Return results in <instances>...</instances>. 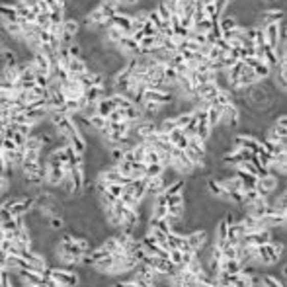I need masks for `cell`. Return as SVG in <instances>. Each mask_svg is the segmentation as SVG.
Wrapping results in <instances>:
<instances>
[{
    "mask_svg": "<svg viewBox=\"0 0 287 287\" xmlns=\"http://www.w3.org/2000/svg\"><path fill=\"white\" fill-rule=\"evenodd\" d=\"M211 26H213V20H201V22H196L194 23V32L196 33H203V35H207L211 30Z\"/></svg>",
    "mask_w": 287,
    "mask_h": 287,
    "instance_id": "cell-25",
    "label": "cell"
},
{
    "mask_svg": "<svg viewBox=\"0 0 287 287\" xmlns=\"http://www.w3.org/2000/svg\"><path fill=\"white\" fill-rule=\"evenodd\" d=\"M241 268H243V266L238 264V260H225V258H223L221 262H219V272H225V274H229V276L238 274Z\"/></svg>",
    "mask_w": 287,
    "mask_h": 287,
    "instance_id": "cell-17",
    "label": "cell"
},
{
    "mask_svg": "<svg viewBox=\"0 0 287 287\" xmlns=\"http://www.w3.org/2000/svg\"><path fill=\"white\" fill-rule=\"evenodd\" d=\"M45 276L63 287H80L78 270H68V268H63V266H49Z\"/></svg>",
    "mask_w": 287,
    "mask_h": 287,
    "instance_id": "cell-1",
    "label": "cell"
},
{
    "mask_svg": "<svg viewBox=\"0 0 287 287\" xmlns=\"http://www.w3.org/2000/svg\"><path fill=\"white\" fill-rule=\"evenodd\" d=\"M104 189L115 199H122L123 196V186H119V184H104Z\"/></svg>",
    "mask_w": 287,
    "mask_h": 287,
    "instance_id": "cell-26",
    "label": "cell"
},
{
    "mask_svg": "<svg viewBox=\"0 0 287 287\" xmlns=\"http://www.w3.org/2000/svg\"><path fill=\"white\" fill-rule=\"evenodd\" d=\"M285 178L281 176H276V174H268V176H262L256 180V192H258V196L260 198H270L272 194H276L277 188H279V184L283 182Z\"/></svg>",
    "mask_w": 287,
    "mask_h": 287,
    "instance_id": "cell-2",
    "label": "cell"
},
{
    "mask_svg": "<svg viewBox=\"0 0 287 287\" xmlns=\"http://www.w3.org/2000/svg\"><path fill=\"white\" fill-rule=\"evenodd\" d=\"M66 70H68V77L77 78V77H80L82 73H86V70H88V63H86V59H84V57H80V59H68V63H66Z\"/></svg>",
    "mask_w": 287,
    "mask_h": 287,
    "instance_id": "cell-7",
    "label": "cell"
},
{
    "mask_svg": "<svg viewBox=\"0 0 287 287\" xmlns=\"http://www.w3.org/2000/svg\"><path fill=\"white\" fill-rule=\"evenodd\" d=\"M205 59H207V61H219V59H221V51H219L217 47H213V45H211L209 51L205 53Z\"/></svg>",
    "mask_w": 287,
    "mask_h": 287,
    "instance_id": "cell-30",
    "label": "cell"
},
{
    "mask_svg": "<svg viewBox=\"0 0 287 287\" xmlns=\"http://www.w3.org/2000/svg\"><path fill=\"white\" fill-rule=\"evenodd\" d=\"M66 176V170L61 166V168H57V166H45V188L49 189H59L61 186V182L65 180Z\"/></svg>",
    "mask_w": 287,
    "mask_h": 287,
    "instance_id": "cell-4",
    "label": "cell"
},
{
    "mask_svg": "<svg viewBox=\"0 0 287 287\" xmlns=\"http://www.w3.org/2000/svg\"><path fill=\"white\" fill-rule=\"evenodd\" d=\"M219 184H221L227 192H243V182H241V178H236L234 174L219 178Z\"/></svg>",
    "mask_w": 287,
    "mask_h": 287,
    "instance_id": "cell-12",
    "label": "cell"
},
{
    "mask_svg": "<svg viewBox=\"0 0 287 287\" xmlns=\"http://www.w3.org/2000/svg\"><path fill=\"white\" fill-rule=\"evenodd\" d=\"M219 86L215 84V82H205V84H199L198 90H196V94H198L201 100H207V102H213L215 96L219 94Z\"/></svg>",
    "mask_w": 287,
    "mask_h": 287,
    "instance_id": "cell-8",
    "label": "cell"
},
{
    "mask_svg": "<svg viewBox=\"0 0 287 287\" xmlns=\"http://www.w3.org/2000/svg\"><path fill=\"white\" fill-rule=\"evenodd\" d=\"M111 26L117 28L123 35H131V16L129 14H123L117 10V14L111 18Z\"/></svg>",
    "mask_w": 287,
    "mask_h": 287,
    "instance_id": "cell-6",
    "label": "cell"
},
{
    "mask_svg": "<svg viewBox=\"0 0 287 287\" xmlns=\"http://www.w3.org/2000/svg\"><path fill=\"white\" fill-rule=\"evenodd\" d=\"M122 122H127L125 119V110H113L108 115V123H122Z\"/></svg>",
    "mask_w": 287,
    "mask_h": 287,
    "instance_id": "cell-28",
    "label": "cell"
},
{
    "mask_svg": "<svg viewBox=\"0 0 287 287\" xmlns=\"http://www.w3.org/2000/svg\"><path fill=\"white\" fill-rule=\"evenodd\" d=\"M246 234V231H244V227L241 225V223H232V225H229V231H227V241L231 244H238L241 241H243V236Z\"/></svg>",
    "mask_w": 287,
    "mask_h": 287,
    "instance_id": "cell-11",
    "label": "cell"
},
{
    "mask_svg": "<svg viewBox=\"0 0 287 287\" xmlns=\"http://www.w3.org/2000/svg\"><path fill=\"white\" fill-rule=\"evenodd\" d=\"M113 110H117V108L113 106V102H111L110 96L102 98L98 104H96V113H98V115H102V117H106V119H108V115H110Z\"/></svg>",
    "mask_w": 287,
    "mask_h": 287,
    "instance_id": "cell-15",
    "label": "cell"
},
{
    "mask_svg": "<svg viewBox=\"0 0 287 287\" xmlns=\"http://www.w3.org/2000/svg\"><path fill=\"white\" fill-rule=\"evenodd\" d=\"M186 203V198H184V194H178V196H170V198H166V205L170 207V205H184Z\"/></svg>",
    "mask_w": 287,
    "mask_h": 287,
    "instance_id": "cell-29",
    "label": "cell"
},
{
    "mask_svg": "<svg viewBox=\"0 0 287 287\" xmlns=\"http://www.w3.org/2000/svg\"><path fill=\"white\" fill-rule=\"evenodd\" d=\"M213 104L219 106V108H225V106H229V104H234V92H231V90H219V94L215 96Z\"/></svg>",
    "mask_w": 287,
    "mask_h": 287,
    "instance_id": "cell-16",
    "label": "cell"
},
{
    "mask_svg": "<svg viewBox=\"0 0 287 287\" xmlns=\"http://www.w3.org/2000/svg\"><path fill=\"white\" fill-rule=\"evenodd\" d=\"M86 119H88V125L94 129V131H102L104 127H108V119L102 117V115H98V113L90 115V117H86Z\"/></svg>",
    "mask_w": 287,
    "mask_h": 287,
    "instance_id": "cell-20",
    "label": "cell"
},
{
    "mask_svg": "<svg viewBox=\"0 0 287 287\" xmlns=\"http://www.w3.org/2000/svg\"><path fill=\"white\" fill-rule=\"evenodd\" d=\"M262 283L264 287H285V281L274 274H262Z\"/></svg>",
    "mask_w": 287,
    "mask_h": 287,
    "instance_id": "cell-21",
    "label": "cell"
},
{
    "mask_svg": "<svg viewBox=\"0 0 287 287\" xmlns=\"http://www.w3.org/2000/svg\"><path fill=\"white\" fill-rule=\"evenodd\" d=\"M164 172L162 164H147L145 166V178H158Z\"/></svg>",
    "mask_w": 287,
    "mask_h": 287,
    "instance_id": "cell-24",
    "label": "cell"
},
{
    "mask_svg": "<svg viewBox=\"0 0 287 287\" xmlns=\"http://www.w3.org/2000/svg\"><path fill=\"white\" fill-rule=\"evenodd\" d=\"M174 122H176L178 129H186L189 123H192V117H194V111H180L176 115H172Z\"/></svg>",
    "mask_w": 287,
    "mask_h": 287,
    "instance_id": "cell-19",
    "label": "cell"
},
{
    "mask_svg": "<svg viewBox=\"0 0 287 287\" xmlns=\"http://www.w3.org/2000/svg\"><path fill=\"white\" fill-rule=\"evenodd\" d=\"M168 262L174 264L176 268H182L184 266V252L178 250V248H170L168 250Z\"/></svg>",
    "mask_w": 287,
    "mask_h": 287,
    "instance_id": "cell-23",
    "label": "cell"
},
{
    "mask_svg": "<svg viewBox=\"0 0 287 287\" xmlns=\"http://www.w3.org/2000/svg\"><path fill=\"white\" fill-rule=\"evenodd\" d=\"M186 184H188V182H186L184 178H176V180H174L172 184H168V186H166L162 194H164L166 198H170V196H178V194H184V189H186Z\"/></svg>",
    "mask_w": 287,
    "mask_h": 287,
    "instance_id": "cell-13",
    "label": "cell"
},
{
    "mask_svg": "<svg viewBox=\"0 0 287 287\" xmlns=\"http://www.w3.org/2000/svg\"><path fill=\"white\" fill-rule=\"evenodd\" d=\"M252 70H254L256 78H258V82H262V80H268L270 78V75H272V68L266 65V63H262V61H258L254 66H252Z\"/></svg>",
    "mask_w": 287,
    "mask_h": 287,
    "instance_id": "cell-18",
    "label": "cell"
},
{
    "mask_svg": "<svg viewBox=\"0 0 287 287\" xmlns=\"http://www.w3.org/2000/svg\"><path fill=\"white\" fill-rule=\"evenodd\" d=\"M262 63H266V65L270 66V68H276V65H277V55H276V51H274L272 47H268V45H266V47H264V55H262Z\"/></svg>",
    "mask_w": 287,
    "mask_h": 287,
    "instance_id": "cell-22",
    "label": "cell"
},
{
    "mask_svg": "<svg viewBox=\"0 0 287 287\" xmlns=\"http://www.w3.org/2000/svg\"><path fill=\"white\" fill-rule=\"evenodd\" d=\"M186 241H188L189 248H192L194 252H199V250L205 248L213 238H211V234L207 229L199 227V229H194V231H189L188 234H186Z\"/></svg>",
    "mask_w": 287,
    "mask_h": 287,
    "instance_id": "cell-3",
    "label": "cell"
},
{
    "mask_svg": "<svg viewBox=\"0 0 287 287\" xmlns=\"http://www.w3.org/2000/svg\"><path fill=\"white\" fill-rule=\"evenodd\" d=\"M205 113H207V123H209V127L211 129H217L219 123H221V108L215 106V104H211L209 108L205 110Z\"/></svg>",
    "mask_w": 287,
    "mask_h": 287,
    "instance_id": "cell-14",
    "label": "cell"
},
{
    "mask_svg": "<svg viewBox=\"0 0 287 287\" xmlns=\"http://www.w3.org/2000/svg\"><path fill=\"white\" fill-rule=\"evenodd\" d=\"M281 20H285V8H281V6H266L264 10L260 12V26L258 28H262L266 23H277L281 22Z\"/></svg>",
    "mask_w": 287,
    "mask_h": 287,
    "instance_id": "cell-5",
    "label": "cell"
},
{
    "mask_svg": "<svg viewBox=\"0 0 287 287\" xmlns=\"http://www.w3.org/2000/svg\"><path fill=\"white\" fill-rule=\"evenodd\" d=\"M6 258H8V254L0 248V266H2V268H4V264H6Z\"/></svg>",
    "mask_w": 287,
    "mask_h": 287,
    "instance_id": "cell-31",
    "label": "cell"
},
{
    "mask_svg": "<svg viewBox=\"0 0 287 287\" xmlns=\"http://www.w3.org/2000/svg\"><path fill=\"white\" fill-rule=\"evenodd\" d=\"M217 23H219V30H221V35L223 33H229L232 32V30H236L241 23H238V20H236V16H232V14H223L221 18L217 20Z\"/></svg>",
    "mask_w": 287,
    "mask_h": 287,
    "instance_id": "cell-9",
    "label": "cell"
},
{
    "mask_svg": "<svg viewBox=\"0 0 287 287\" xmlns=\"http://www.w3.org/2000/svg\"><path fill=\"white\" fill-rule=\"evenodd\" d=\"M45 227L53 232V234H59V232L66 231V219L63 215H53V217H49L45 221Z\"/></svg>",
    "mask_w": 287,
    "mask_h": 287,
    "instance_id": "cell-10",
    "label": "cell"
},
{
    "mask_svg": "<svg viewBox=\"0 0 287 287\" xmlns=\"http://www.w3.org/2000/svg\"><path fill=\"white\" fill-rule=\"evenodd\" d=\"M147 22H151L156 28V30H160V26H162V20H160V16H158L156 8H151V10H149V14H147Z\"/></svg>",
    "mask_w": 287,
    "mask_h": 287,
    "instance_id": "cell-27",
    "label": "cell"
}]
</instances>
